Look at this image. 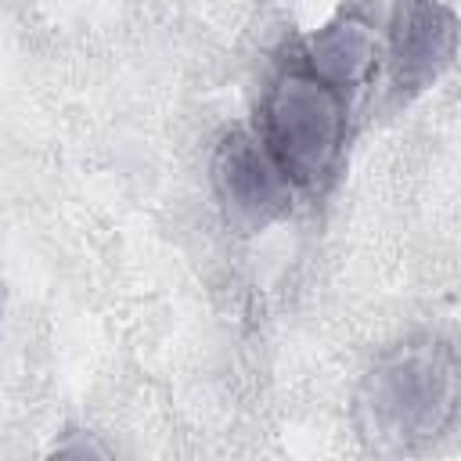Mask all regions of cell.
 <instances>
[{
	"instance_id": "6da1fadb",
	"label": "cell",
	"mask_w": 461,
	"mask_h": 461,
	"mask_svg": "<svg viewBox=\"0 0 461 461\" xmlns=\"http://www.w3.org/2000/svg\"><path fill=\"white\" fill-rule=\"evenodd\" d=\"M457 403V364L443 342H411L385 353L360 385L357 418L367 439L407 447L439 436Z\"/></svg>"
},
{
	"instance_id": "277c9868",
	"label": "cell",
	"mask_w": 461,
	"mask_h": 461,
	"mask_svg": "<svg viewBox=\"0 0 461 461\" xmlns=\"http://www.w3.org/2000/svg\"><path fill=\"white\" fill-rule=\"evenodd\" d=\"M457 50V18L439 0H396L389 29V68L400 90L429 86Z\"/></svg>"
},
{
	"instance_id": "5b68a950",
	"label": "cell",
	"mask_w": 461,
	"mask_h": 461,
	"mask_svg": "<svg viewBox=\"0 0 461 461\" xmlns=\"http://www.w3.org/2000/svg\"><path fill=\"white\" fill-rule=\"evenodd\" d=\"M306 58H310L313 76L339 90V86L360 83L371 72V65L378 58V40H375V29L364 18L342 14L331 25H324L321 32L310 36Z\"/></svg>"
},
{
	"instance_id": "7a4b0ae2",
	"label": "cell",
	"mask_w": 461,
	"mask_h": 461,
	"mask_svg": "<svg viewBox=\"0 0 461 461\" xmlns=\"http://www.w3.org/2000/svg\"><path fill=\"white\" fill-rule=\"evenodd\" d=\"M267 144L288 180H324L342 144L339 90L313 72H285L267 97Z\"/></svg>"
},
{
	"instance_id": "3957f363",
	"label": "cell",
	"mask_w": 461,
	"mask_h": 461,
	"mask_svg": "<svg viewBox=\"0 0 461 461\" xmlns=\"http://www.w3.org/2000/svg\"><path fill=\"white\" fill-rule=\"evenodd\" d=\"M212 184L216 194L227 209V216L245 227H267L270 220H277L288 209V176L277 166V158L270 155V148H263L256 137L230 130L212 155Z\"/></svg>"
}]
</instances>
